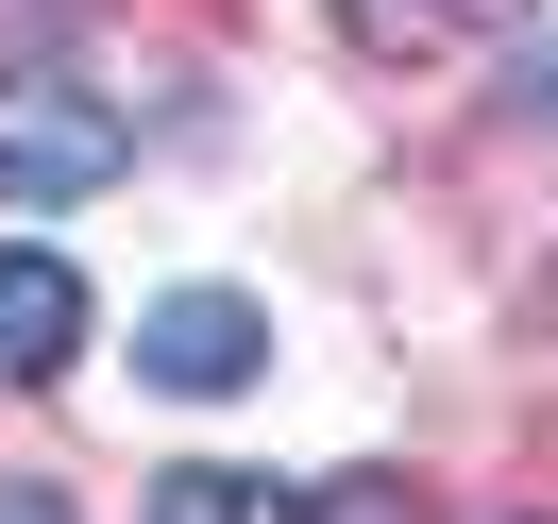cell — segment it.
Returning <instances> with one entry per match:
<instances>
[{"label": "cell", "instance_id": "obj_1", "mask_svg": "<svg viewBox=\"0 0 558 524\" xmlns=\"http://www.w3.org/2000/svg\"><path fill=\"white\" fill-rule=\"evenodd\" d=\"M119 153H136V119L85 51L0 69V204H85V186H119Z\"/></svg>", "mask_w": 558, "mask_h": 524}, {"label": "cell", "instance_id": "obj_2", "mask_svg": "<svg viewBox=\"0 0 558 524\" xmlns=\"http://www.w3.org/2000/svg\"><path fill=\"white\" fill-rule=\"evenodd\" d=\"M136 373L153 389H254L271 373V321H254L238 288H170V305L136 321Z\"/></svg>", "mask_w": 558, "mask_h": 524}, {"label": "cell", "instance_id": "obj_3", "mask_svg": "<svg viewBox=\"0 0 558 524\" xmlns=\"http://www.w3.org/2000/svg\"><path fill=\"white\" fill-rule=\"evenodd\" d=\"M85 355V271L35 237H0V389H51Z\"/></svg>", "mask_w": 558, "mask_h": 524}, {"label": "cell", "instance_id": "obj_4", "mask_svg": "<svg viewBox=\"0 0 558 524\" xmlns=\"http://www.w3.org/2000/svg\"><path fill=\"white\" fill-rule=\"evenodd\" d=\"M508 17H524V0H339V35H355V51H407V69H423V51L508 35Z\"/></svg>", "mask_w": 558, "mask_h": 524}, {"label": "cell", "instance_id": "obj_5", "mask_svg": "<svg viewBox=\"0 0 558 524\" xmlns=\"http://www.w3.org/2000/svg\"><path fill=\"white\" fill-rule=\"evenodd\" d=\"M153 524H271V474H220V456H170V474H153Z\"/></svg>", "mask_w": 558, "mask_h": 524}, {"label": "cell", "instance_id": "obj_6", "mask_svg": "<svg viewBox=\"0 0 558 524\" xmlns=\"http://www.w3.org/2000/svg\"><path fill=\"white\" fill-rule=\"evenodd\" d=\"M288 524H423V474H305Z\"/></svg>", "mask_w": 558, "mask_h": 524}, {"label": "cell", "instance_id": "obj_7", "mask_svg": "<svg viewBox=\"0 0 558 524\" xmlns=\"http://www.w3.org/2000/svg\"><path fill=\"white\" fill-rule=\"evenodd\" d=\"M0 524H69V490H0Z\"/></svg>", "mask_w": 558, "mask_h": 524}, {"label": "cell", "instance_id": "obj_8", "mask_svg": "<svg viewBox=\"0 0 558 524\" xmlns=\"http://www.w3.org/2000/svg\"><path fill=\"white\" fill-rule=\"evenodd\" d=\"M542 119H558V85H542Z\"/></svg>", "mask_w": 558, "mask_h": 524}]
</instances>
